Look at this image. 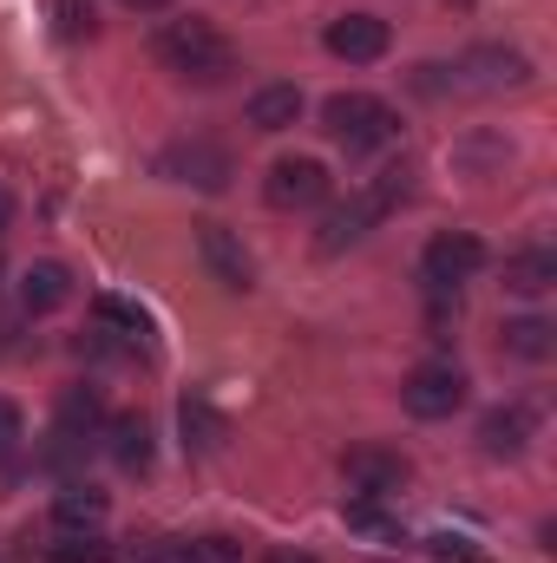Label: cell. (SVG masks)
<instances>
[{
  "label": "cell",
  "instance_id": "11",
  "mask_svg": "<svg viewBox=\"0 0 557 563\" xmlns=\"http://www.w3.org/2000/svg\"><path fill=\"white\" fill-rule=\"evenodd\" d=\"M341 472H348V485H354L361 498H394V492L407 485V459L387 452V445H354V452L341 459Z\"/></svg>",
  "mask_w": 557,
  "mask_h": 563
},
{
  "label": "cell",
  "instance_id": "16",
  "mask_svg": "<svg viewBox=\"0 0 557 563\" xmlns=\"http://www.w3.org/2000/svg\"><path fill=\"white\" fill-rule=\"evenodd\" d=\"M532 426H538L532 407H492V413L479 420V445H485L492 459H518L525 439H532Z\"/></svg>",
  "mask_w": 557,
  "mask_h": 563
},
{
  "label": "cell",
  "instance_id": "30",
  "mask_svg": "<svg viewBox=\"0 0 557 563\" xmlns=\"http://www.w3.org/2000/svg\"><path fill=\"white\" fill-rule=\"evenodd\" d=\"M132 13H157V7H171V0H125Z\"/></svg>",
  "mask_w": 557,
  "mask_h": 563
},
{
  "label": "cell",
  "instance_id": "19",
  "mask_svg": "<svg viewBox=\"0 0 557 563\" xmlns=\"http://www.w3.org/2000/svg\"><path fill=\"white\" fill-rule=\"evenodd\" d=\"M243 112H250V125H256V132H288V125L302 119V86H288V79H276V86H256Z\"/></svg>",
  "mask_w": 557,
  "mask_h": 563
},
{
  "label": "cell",
  "instance_id": "9",
  "mask_svg": "<svg viewBox=\"0 0 557 563\" xmlns=\"http://www.w3.org/2000/svg\"><path fill=\"white\" fill-rule=\"evenodd\" d=\"M197 256H204L210 282H223L230 295H250V288H256V263H250V250H243L237 230H223V223H197Z\"/></svg>",
  "mask_w": 557,
  "mask_h": 563
},
{
  "label": "cell",
  "instance_id": "6",
  "mask_svg": "<svg viewBox=\"0 0 557 563\" xmlns=\"http://www.w3.org/2000/svg\"><path fill=\"white\" fill-rule=\"evenodd\" d=\"M401 407H407L414 420H452V413L466 407V374H459L452 361H426V367H414V374L401 380Z\"/></svg>",
  "mask_w": 557,
  "mask_h": 563
},
{
  "label": "cell",
  "instance_id": "22",
  "mask_svg": "<svg viewBox=\"0 0 557 563\" xmlns=\"http://www.w3.org/2000/svg\"><path fill=\"white\" fill-rule=\"evenodd\" d=\"M119 551L99 538V531H66L59 544H46V563H112Z\"/></svg>",
  "mask_w": 557,
  "mask_h": 563
},
{
  "label": "cell",
  "instance_id": "20",
  "mask_svg": "<svg viewBox=\"0 0 557 563\" xmlns=\"http://www.w3.org/2000/svg\"><path fill=\"white\" fill-rule=\"evenodd\" d=\"M505 354L512 361H551L557 354V328L545 321V314H518V321H505Z\"/></svg>",
  "mask_w": 557,
  "mask_h": 563
},
{
  "label": "cell",
  "instance_id": "13",
  "mask_svg": "<svg viewBox=\"0 0 557 563\" xmlns=\"http://www.w3.org/2000/svg\"><path fill=\"white\" fill-rule=\"evenodd\" d=\"M106 511H112V498H106L99 485H86V478H66L59 498H53V525H59V531H99Z\"/></svg>",
  "mask_w": 557,
  "mask_h": 563
},
{
  "label": "cell",
  "instance_id": "3",
  "mask_svg": "<svg viewBox=\"0 0 557 563\" xmlns=\"http://www.w3.org/2000/svg\"><path fill=\"white\" fill-rule=\"evenodd\" d=\"M394 203H407V170H381L368 190H354L341 210H328V217H321V256H341L348 243H361Z\"/></svg>",
  "mask_w": 557,
  "mask_h": 563
},
{
  "label": "cell",
  "instance_id": "1",
  "mask_svg": "<svg viewBox=\"0 0 557 563\" xmlns=\"http://www.w3.org/2000/svg\"><path fill=\"white\" fill-rule=\"evenodd\" d=\"M151 53H157V66L164 73H177V79H190V86H223L230 73H237V53H230V40L210 26V20H164L157 26V40H151Z\"/></svg>",
  "mask_w": 557,
  "mask_h": 563
},
{
  "label": "cell",
  "instance_id": "17",
  "mask_svg": "<svg viewBox=\"0 0 557 563\" xmlns=\"http://www.w3.org/2000/svg\"><path fill=\"white\" fill-rule=\"evenodd\" d=\"M66 295H73V269L66 263H26L20 269V308L26 314H53Z\"/></svg>",
  "mask_w": 557,
  "mask_h": 563
},
{
  "label": "cell",
  "instance_id": "27",
  "mask_svg": "<svg viewBox=\"0 0 557 563\" xmlns=\"http://www.w3.org/2000/svg\"><path fill=\"white\" fill-rule=\"evenodd\" d=\"M426 551H433V558H452V563H479V551H472V538H433Z\"/></svg>",
  "mask_w": 557,
  "mask_h": 563
},
{
  "label": "cell",
  "instance_id": "10",
  "mask_svg": "<svg viewBox=\"0 0 557 563\" xmlns=\"http://www.w3.org/2000/svg\"><path fill=\"white\" fill-rule=\"evenodd\" d=\"M387 46H394V26L381 13H341V20H328V53L348 59V66H374Z\"/></svg>",
  "mask_w": 557,
  "mask_h": 563
},
{
  "label": "cell",
  "instance_id": "18",
  "mask_svg": "<svg viewBox=\"0 0 557 563\" xmlns=\"http://www.w3.org/2000/svg\"><path fill=\"white\" fill-rule=\"evenodd\" d=\"M505 288L512 295H545V288H557V250H545V243L512 250L505 256Z\"/></svg>",
  "mask_w": 557,
  "mask_h": 563
},
{
  "label": "cell",
  "instance_id": "5",
  "mask_svg": "<svg viewBox=\"0 0 557 563\" xmlns=\"http://www.w3.org/2000/svg\"><path fill=\"white\" fill-rule=\"evenodd\" d=\"M479 269H485V243L472 230H439L426 243V256H419V282L446 288V295H459V282H472Z\"/></svg>",
  "mask_w": 557,
  "mask_h": 563
},
{
  "label": "cell",
  "instance_id": "24",
  "mask_svg": "<svg viewBox=\"0 0 557 563\" xmlns=\"http://www.w3.org/2000/svg\"><path fill=\"white\" fill-rule=\"evenodd\" d=\"M341 518H348L354 531H368V538H401V525L381 511V498H348V505H341Z\"/></svg>",
  "mask_w": 557,
  "mask_h": 563
},
{
  "label": "cell",
  "instance_id": "7",
  "mask_svg": "<svg viewBox=\"0 0 557 563\" xmlns=\"http://www.w3.org/2000/svg\"><path fill=\"white\" fill-rule=\"evenodd\" d=\"M263 197H270L276 210H315V203L335 197V177H328L321 157H276L270 177H263Z\"/></svg>",
  "mask_w": 557,
  "mask_h": 563
},
{
  "label": "cell",
  "instance_id": "28",
  "mask_svg": "<svg viewBox=\"0 0 557 563\" xmlns=\"http://www.w3.org/2000/svg\"><path fill=\"white\" fill-rule=\"evenodd\" d=\"M7 230H13V197L0 190V236H7Z\"/></svg>",
  "mask_w": 557,
  "mask_h": 563
},
{
  "label": "cell",
  "instance_id": "15",
  "mask_svg": "<svg viewBox=\"0 0 557 563\" xmlns=\"http://www.w3.org/2000/svg\"><path fill=\"white\" fill-rule=\"evenodd\" d=\"M237 558H243L237 538H157V544L139 551V563H237Z\"/></svg>",
  "mask_w": 557,
  "mask_h": 563
},
{
  "label": "cell",
  "instance_id": "8",
  "mask_svg": "<svg viewBox=\"0 0 557 563\" xmlns=\"http://www.w3.org/2000/svg\"><path fill=\"white\" fill-rule=\"evenodd\" d=\"M157 170H164L171 184H190V190H223V184L237 177V157L210 139H184L157 157Z\"/></svg>",
  "mask_w": 557,
  "mask_h": 563
},
{
  "label": "cell",
  "instance_id": "25",
  "mask_svg": "<svg viewBox=\"0 0 557 563\" xmlns=\"http://www.w3.org/2000/svg\"><path fill=\"white\" fill-rule=\"evenodd\" d=\"M53 33L59 40H92V0H53Z\"/></svg>",
  "mask_w": 557,
  "mask_h": 563
},
{
  "label": "cell",
  "instance_id": "29",
  "mask_svg": "<svg viewBox=\"0 0 557 563\" xmlns=\"http://www.w3.org/2000/svg\"><path fill=\"white\" fill-rule=\"evenodd\" d=\"M270 563H315L308 551H270Z\"/></svg>",
  "mask_w": 557,
  "mask_h": 563
},
{
  "label": "cell",
  "instance_id": "4",
  "mask_svg": "<svg viewBox=\"0 0 557 563\" xmlns=\"http://www.w3.org/2000/svg\"><path fill=\"white\" fill-rule=\"evenodd\" d=\"M106 426V400H99V387H66L59 394V413H53V445H46V465L53 472H66L79 452H86V439Z\"/></svg>",
  "mask_w": 557,
  "mask_h": 563
},
{
  "label": "cell",
  "instance_id": "21",
  "mask_svg": "<svg viewBox=\"0 0 557 563\" xmlns=\"http://www.w3.org/2000/svg\"><path fill=\"white\" fill-rule=\"evenodd\" d=\"M92 314L106 321V328H119V334H132V341H144L151 334V314H144L132 295H92Z\"/></svg>",
  "mask_w": 557,
  "mask_h": 563
},
{
  "label": "cell",
  "instance_id": "12",
  "mask_svg": "<svg viewBox=\"0 0 557 563\" xmlns=\"http://www.w3.org/2000/svg\"><path fill=\"white\" fill-rule=\"evenodd\" d=\"M459 73H466V86H479V92H505V86H525V79H532V59H525L518 46H472V53L459 59Z\"/></svg>",
  "mask_w": 557,
  "mask_h": 563
},
{
  "label": "cell",
  "instance_id": "26",
  "mask_svg": "<svg viewBox=\"0 0 557 563\" xmlns=\"http://www.w3.org/2000/svg\"><path fill=\"white\" fill-rule=\"evenodd\" d=\"M20 439H26V413H20L13 400H0V465H13Z\"/></svg>",
  "mask_w": 557,
  "mask_h": 563
},
{
  "label": "cell",
  "instance_id": "23",
  "mask_svg": "<svg viewBox=\"0 0 557 563\" xmlns=\"http://www.w3.org/2000/svg\"><path fill=\"white\" fill-rule=\"evenodd\" d=\"M177 420H184V445H197V452H217V445H223V420H217L204 400H184Z\"/></svg>",
  "mask_w": 557,
  "mask_h": 563
},
{
  "label": "cell",
  "instance_id": "14",
  "mask_svg": "<svg viewBox=\"0 0 557 563\" xmlns=\"http://www.w3.org/2000/svg\"><path fill=\"white\" fill-rule=\"evenodd\" d=\"M106 452H112V465H119L125 478L151 472V420H144V413H119V420H106Z\"/></svg>",
  "mask_w": 557,
  "mask_h": 563
},
{
  "label": "cell",
  "instance_id": "2",
  "mask_svg": "<svg viewBox=\"0 0 557 563\" xmlns=\"http://www.w3.org/2000/svg\"><path fill=\"white\" fill-rule=\"evenodd\" d=\"M321 125H328V139L341 144L348 157H368V151H381V144L401 139L394 106L374 99V92H335V99L321 106Z\"/></svg>",
  "mask_w": 557,
  "mask_h": 563
}]
</instances>
